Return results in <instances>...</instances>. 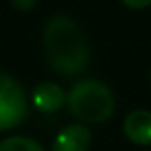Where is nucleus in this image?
I'll return each mask as SVG.
<instances>
[{
	"label": "nucleus",
	"instance_id": "f257e3e1",
	"mask_svg": "<svg viewBox=\"0 0 151 151\" xmlns=\"http://www.w3.org/2000/svg\"><path fill=\"white\" fill-rule=\"evenodd\" d=\"M44 48L50 66L60 75H77L87 66L89 42L66 15H54L44 27Z\"/></svg>",
	"mask_w": 151,
	"mask_h": 151
},
{
	"label": "nucleus",
	"instance_id": "f03ea898",
	"mask_svg": "<svg viewBox=\"0 0 151 151\" xmlns=\"http://www.w3.org/2000/svg\"><path fill=\"white\" fill-rule=\"evenodd\" d=\"M66 106L70 114L83 122H106L116 108L114 93L108 85L95 79L79 81L70 87Z\"/></svg>",
	"mask_w": 151,
	"mask_h": 151
},
{
	"label": "nucleus",
	"instance_id": "7ed1b4c3",
	"mask_svg": "<svg viewBox=\"0 0 151 151\" xmlns=\"http://www.w3.org/2000/svg\"><path fill=\"white\" fill-rule=\"evenodd\" d=\"M29 114L27 93L21 83L4 73H0V132L17 128Z\"/></svg>",
	"mask_w": 151,
	"mask_h": 151
},
{
	"label": "nucleus",
	"instance_id": "20e7f679",
	"mask_svg": "<svg viewBox=\"0 0 151 151\" xmlns=\"http://www.w3.org/2000/svg\"><path fill=\"white\" fill-rule=\"evenodd\" d=\"M91 141V130L85 124H70L56 134L52 151H89Z\"/></svg>",
	"mask_w": 151,
	"mask_h": 151
},
{
	"label": "nucleus",
	"instance_id": "39448f33",
	"mask_svg": "<svg viewBox=\"0 0 151 151\" xmlns=\"http://www.w3.org/2000/svg\"><path fill=\"white\" fill-rule=\"evenodd\" d=\"M124 134L130 143L147 147L151 145V112L149 110H132L124 118Z\"/></svg>",
	"mask_w": 151,
	"mask_h": 151
},
{
	"label": "nucleus",
	"instance_id": "423d86ee",
	"mask_svg": "<svg viewBox=\"0 0 151 151\" xmlns=\"http://www.w3.org/2000/svg\"><path fill=\"white\" fill-rule=\"evenodd\" d=\"M68 99V93L62 91L60 85L56 83H50V81H44L40 83L35 89H33V95H31V101L33 106L44 112V114H52V112H58Z\"/></svg>",
	"mask_w": 151,
	"mask_h": 151
},
{
	"label": "nucleus",
	"instance_id": "0eeeda50",
	"mask_svg": "<svg viewBox=\"0 0 151 151\" xmlns=\"http://www.w3.org/2000/svg\"><path fill=\"white\" fill-rule=\"evenodd\" d=\"M0 151H46V149L29 137H9L0 141Z\"/></svg>",
	"mask_w": 151,
	"mask_h": 151
},
{
	"label": "nucleus",
	"instance_id": "6e6552de",
	"mask_svg": "<svg viewBox=\"0 0 151 151\" xmlns=\"http://www.w3.org/2000/svg\"><path fill=\"white\" fill-rule=\"evenodd\" d=\"M120 2L128 9H134V11H141V9H147L151 6V0H120Z\"/></svg>",
	"mask_w": 151,
	"mask_h": 151
},
{
	"label": "nucleus",
	"instance_id": "1a4fd4ad",
	"mask_svg": "<svg viewBox=\"0 0 151 151\" xmlns=\"http://www.w3.org/2000/svg\"><path fill=\"white\" fill-rule=\"evenodd\" d=\"M33 4H35V0H13V6L19 11H29V9H33Z\"/></svg>",
	"mask_w": 151,
	"mask_h": 151
}]
</instances>
